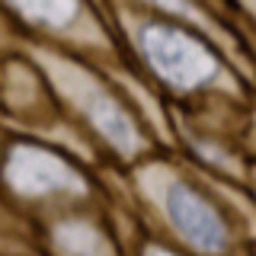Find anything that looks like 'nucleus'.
I'll list each match as a JSON object with an SVG mask.
<instances>
[{
  "label": "nucleus",
  "mask_w": 256,
  "mask_h": 256,
  "mask_svg": "<svg viewBox=\"0 0 256 256\" xmlns=\"http://www.w3.org/2000/svg\"><path fill=\"white\" fill-rule=\"evenodd\" d=\"M13 4L26 16H32L38 22H48V26H64L77 10L74 0H13Z\"/></svg>",
  "instance_id": "nucleus-4"
},
{
  "label": "nucleus",
  "mask_w": 256,
  "mask_h": 256,
  "mask_svg": "<svg viewBox=\"0 0 256 256\" xmlns=\"http://www.w3.org/2000/svg\"><path fill=\"white\" fill-rule=\"evenodd\" d=\"M148 256H173V253H166V250H150Z\"/></svg>",
  "instance_id": "nucleus-5"
},
{
  "label": "nucleus",
  "mask_w": 256,
  "mask_h": 256,
  "mask_svg": "<svg viewBox=\"0 0 256 256\" xmlns=\"http://www.w3.org/2000/svg\"><path fill=\"white\" fill-rule=\"evenodd\" d=\"M141 45H144V54L150 58V64L176 86L205 84L218 70L212 54L202 45L170 26H148L141 32Z\"/></svg>",
  "instance_id": "nucleus-1"
},
{
  "label": "nucleus",
  "mask_w": 256,
  "mask_h": 256,
  "mask_svg": "<svg viewBox=\"0 0 256 256\" xmlns=\"http://www.w3.org/2000/svg\"><path fill=\"white\" fill-rule=\"evenodd\" d=\"M10 180L22 192H48V189H74L77 176L58 157L45 150H16L10 160Z\"/></svg>",
  "instance_id": "nucleus-3"
},
{
  "label": "nucleus",
  "mask_w": 256,
  "mask_h": 256,
  "mask_svg": "<svg viewBox=\"0 0 256 256\" xmlns=\"http://www.w3.org/2000/svg\"><path fill=\"white\" fill-rule=\"evenodd\" d=\"M164 208L170 214L173 228L189 240L196 250L202 253H221L228 246V228H224L221 214L198 196L196 189H189L186 182H170L166 186Z\"/></svg>",
  "instance_id": "nucleus-2"
}]
</instances>
